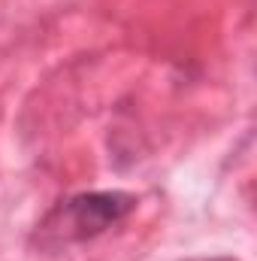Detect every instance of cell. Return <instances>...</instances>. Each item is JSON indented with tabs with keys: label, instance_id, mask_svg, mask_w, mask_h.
<instances>
[{
	"label": "cell",
	"instance_id": "cell-1",
	"mask_svg": "<svg viewBox=\"0 0 257 261\" xmlns=\"http://www.w3.org/2000/svg\"><path fill=\"white\" fill-rule=\"evenodd\" d=\"M133 206L136 200L124 192H91V195H76L73 200H67L64 219L70 234L76 240H85L121 222Z\"/></svg>",
	"mask_w": 257,
	"mask_h": 261
}]
</instances>
